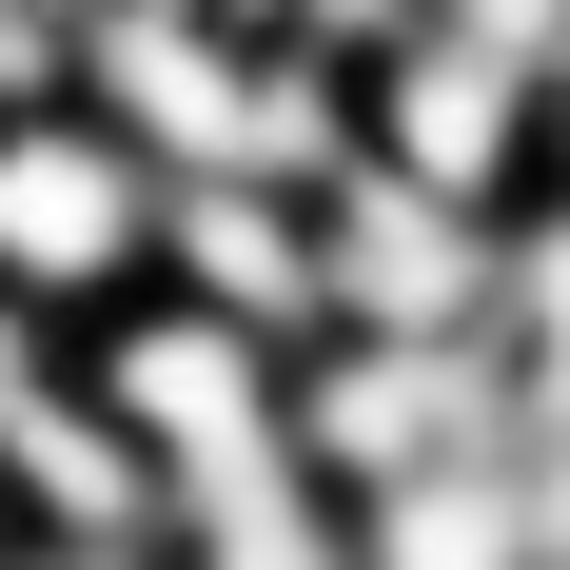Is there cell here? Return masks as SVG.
Segmentation results:
<instances>
[{"mask_svg": "<svg viewBox=\"0 0 570 570\" xmlns=\"http://www.w3.org/2000/svg\"><path fill=\"white\" fill-rule=\"evenodd\" d=\"M158 197H177V177L138 158L118 118H20V138H0V295L79 315L99 276L158 256Z\"/></svg>", "mask_w": 570, "mask_h": 570, "instance_id": "6da1fadb", "label": "cell"}, {"mask_svg": "<svg viewBox=\"0 0 570 570\" xmlns=\"http://www.w3.org/2000/svg\"><path fill=\"white\" fill-rule=\"evenodd\" d=\"M354 570H551V512H531L512 433H492V453L394 472V492H354Z\"/></svg>", "mask_w": 570, "mask_h": 570, "instance_id": "7a4b0ae2", "label": "cell"}, {"mask_svg": "<svg viewBox=\"0 0 570 570\" xmlns=\"http://www.w3.org/2000/svg\"><path fill=\"white\" fill-rule=\"evenodd\" d=\"M0 551H20V492H0Z\"/></svg>", "mask_w": 570, "mask_h": 570, "instance_id": "3957f363", "label": "cell"}, {"mask_svg": "<svg viewBox=\"0 0 570 570\" xmlns=\"http://www.w3.org/2000/svg\"><path fill=\"white\" fill-rule=\"evenodd\" d=\"M40 20H59V0H40Z\"/></svg>", "mask_w": 570, "mask_h": 570, "instance_id": "277c9868", "label": "cell"}]
</instances>
